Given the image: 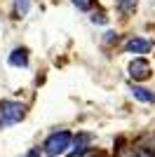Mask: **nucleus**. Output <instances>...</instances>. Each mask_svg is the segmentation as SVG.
Masks as SVG:
<instances>
[{"instance_id": "nucleus-1", "label": "nucleus", "mask_w": 155, "mask_h": 157, "mask_svg": "<svg viewBox=\"0 0 155 157\" xmlns=\"http://www.w3.org/2000/svg\"><path fill=\"white\" fill-rule=\"evenodd\" d=\"M73 143V136H71V131H54V134H50L45 141V145H42V152H45L47 157H59V155H64L68 148H71Z\"/></svg>"}, {"instance_id": "nucleus-2", "label": "nucleus", "mask_w": 155, "mask_h": 157, "mask_svg": "<svg viewBox=\"0 0 155 157\" xmlns=\"http://www.w3.org/2000/svg\"><path fill=\"white\" fill-rule=\"evenodd\" d=\"M24 115H26L24 103H19V101H10V98H7V101H0V129L21 122Z\"/></svg>"}, {"instance_id": "nucleus-3", "label": "nucleus", "mask_w": 155, "mask_h": 157, "mask_svg": "<svg viewBox=\"0 0 155 157\" xmlns=\"http://www.w3.org/2000/svg\"><path fill=\"white\" fill-rule=\"evenodd\" d=\"M129 78H132V80H139V82L146 80V78H150V63L146 59H141V56L134 59L132 63H129Z\"/></svg>"}, {"instance_id": "nucleus-4", "label": "nucleus", "mask_w": 155, "mask_h": 157, "mask_svg": "<svg viewBox=\"0 0 155 157\" xmlns=\"http://www.w3.org/2000/svg\"><path fill=\"white\" fill-rule=\"evenodd\" d=\"M92 141H94V136H92V134H87V131H80V134H78V136L73 138L75 148H73V150L68 152V155H71V157H80L85 150H87V148H89V143H92Z\"/></svg>"}, {"instance_id": "nucleus-5", "label": "nucleus", "mask_w": 155, "mask_h": 157, "mask_svg": "<svg viewBox=\"0 0 155 157\" xmlns=\"http://www.w3.org/2000/svg\"><path fill=\"white\" fill-rule=\"evenodd\" d=\"M125 47H127V52H132V54H146V52L153 49V42L146 40V38H129Z\"/></svg>"}, {"instance_id": "nucleus-6", "label": "nucleus", "mask_w": 155, "mask_h": 157, "mask_svg": "<svg viewBox=\"0 0 155 157\" xmlns=\"http://www.w3.org/2000/svg\"><path fill=\"white\" fill-rule=\"evenodd\" d=\"M10 63L17 66V68H26V66H28V52H26L24 47L12 49V54H10Z\"/></svg>"}, {"instance_id": "nucleus-7", "label": "nucleus", "mask_w": 155, "mask_h": 157, "mask_svg": "<svg viewBox=\"0 0 155 157\" xmlns=\"http://www.w3.org/2000/svg\"><path fill=\"white\" fill-rule=\"evenodd\" d=\"M132 96H134L136 101H141V103H155V94L150 92V89H146V87L132 85Z\"/></svg>"}, {"instance_id": "nucleus-8", "label": "nucleus", "mask_w": 155, "mask_h": 157, "mask_svg": "<svg viewBox=\"0 0 155 157\" xmlns=\"http://www.w3.org/2000/svg\"><path fill=\"white\" fill-rule=\"evenodd\" d=\"M14 10L19 17H26L28 10H31V0H14Z\"/></svg>"}, {"instance_id": "nucleus-9", "label": "nucleus", "mask_w": 155, "mask_h": 157, "mask_svg": "<svg viewBox=\"0 0 155 157\" xmlns=\"http://www.w3.org/2000/svg\"><path fill=\"white\" fill-rule=\"evenodd\" d=\"M117 7H120L125 14H132V12L136 10V0H120V2H117Z\"/></svg>"}, {"instance_id": "nucleus-10", "label": "nucleus", "mask_w": 155, "mask_h": 157, "mask_svg": "<svg viewBox=\"0 0 155 157\" xmlns=\"http://www.w3.org/2000/svg\"><path fill=\"white\" fill-rule=\"evenodd\" d=\"M122 157H153V155L146 152V150H134V148H132L129 152H122Z\"/></svg>"}, {"instance_id": "nucleus-11", "label": "nucleus", "mask_w": 155, "mask_h": 157, "mask_svg": "<svg viewBox=\"0 0 155 157\" xmlns=\"http://www.w3.org/2000/svg\"><path fill=\"white\" fill-rule=\"evenodd\" d=\"M71 2H73L75 7H78V10H89L94 0H71Z\"/></svg>"}, {"instance_id": "nucleus-12", "label": "nucleus", "mask_w": 155, "mask_h": 157, "mask_svg": "<svg viewBox=\"0 0 155 157\" xmlns=\"http://www.w3.org/2000/svg\"><path fill=\"white\" fill-rule=\"evenodd\" d=\"M92 21H94V24H106L108 19H106V14H103V12H94V14H92Z\"/></svg>"}, {"instance_id": "nucleus-13", "label": "nucleus", "mask_w": 155, "mask_h": 157, "mask_svg": "<svg viewBox=\"0 0 155 157\" xmlns=\"http://www.w3.org/2000/svg\"><path fill=\"white\" fill-rule=\"evenodd\" d=\"M24 157H40V148H31V150L26 152Z\"/></svg>"}, {"instance_id": "nucleus-14", "label": "nucleus", "mask_w": 155, "mask_h": 157, "mask_svg": "<svg viewBox=\"0 0 155 157\" xmlns=\"http://www.w3.org/2000/svg\"><path fill=\"white\" fill-rule=\"evenodd\" d=\"M94 157H103V155H94Z\"/></svg>"}]
</instances>
